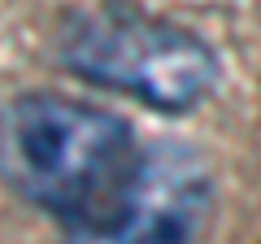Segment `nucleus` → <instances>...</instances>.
<instances>
[{"mask_svg":"<svg viewBox=\"0 0 261 244\" xmlns=\"http://www.w3.org/2000/svg\"><path fill=\"white\" fill-rule=\"evenodd\" d=\"M57 57L74 79L157 113H187L218 87V57L205 39L126 0L70 13L57 35Z\"/></svg>","mask_w":261,"mask_h":244,"instance_id":"f03ea898","label":"nucleus"},{"mask_svg":"<svg viewBox=\"0 0 261 244\" xmlns=\"http://www.w3.org/2000/svg\"><path fill=\"white\" fill-rule=\"evenodd\" d=\"M214 214V170L187 144H148L122 209L105 231L61 235V244H200Z\"/></svg>","mask_w":261,"mask_h":244,"instance_id":"7ed1b4c3","label":"nucleus"},{"mask_svg":"<svg viewBox=\"0 0 261 244\" xmlns=\"http://www.w3.org/2000/svg\"><path fill=\"white\" fill-rule=\"evenodd\" d=\"M140 157L130 122L87 101L22 92L5 105V183L57 218L61 235L105 231L118 218Z\"/></svg>","mask_w":261,"mask_h":244,"instance_id":"f257e3e1","label":"nucleus"}]
</instances>
